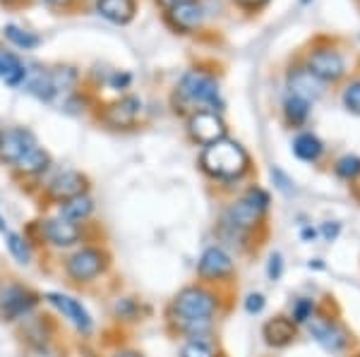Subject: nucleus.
Masks as SVG:
<instances>
[{
  "instance_id": "f257e3e1",
  "label": "nucleus",
  "mask_w": 360,
  "mask_h": 357,
  "mask_svg": "<svg viewBox=\"0 0 360 357\" xmlns=\"http://www.w3.org/2000/svg\"><path fill=\"white\" fill-rule=\"evenodd\" d=\"M226 300H229V290H219L200 281L183 285L164 309L166 329L193 319H219L226 312Z\"/></svg>"
},
{
  "instance_id": "f03ea898",
  "label": "nucleus",
  "mask_w": 360,
  "mask_h": 357,
  "mask_svg": "<svg viewBox=\"0 0 360 357\" xmlns=\"http://www.w3.org/2000/svg\"><path fill=\"white\" fill-rule=\"evenodd\" d=\"M200 170L219 185H238L252 173V159L240 142L224 137L209 147H202Z\"/></svg>"
},
{
  "instance_id": "7ed1b4c3",
  "label": "nucleus",
  "mask_w": 360,
  "mask_h": 357,
  "mask_svg": "<svg viewBox=\"0 0 360 357\" xmlns=\"http://www.w3.org/2000/svg\"><path fill=\"white\" fill-rule=\"evenodd\" d=\"M113 269V255L103 243H82L63 255L60 271L68 283L77 288H91L101 283Z\"/></svg>"
},
{
  "instance_id": "20e7f679",
  "label": "nucleus",
  "mask_w": 360,
  "mask_h": 357,
  "mask_svg": "<svg viewBox=\"0 0 360 357\" xmlns=\"http://www.w3.org/2000/svg\"><path fill=\"white\" fill-rule=\"evenodd\" d=\"M269 209H271V194L259 185H250L224 206L221 214H219V221L229 223V226H233L238 230H245L250 235L264 238Z\"/></svg>"
},
{
  "instance_id": "39448f33",
  "label": "nucleus",
  "mask_w": 360,
  "mask_h": 357,
  "mask_svg": "<svg viewBox=\"0 0 360 357\" xmlns=\"http://www.w3.org/2000/svg\"><path fill=\"white\" fill-rule=\"evenodd\" d=\"M86 230H89V226H77V223H70L58 214H51L39 218V221H32V226L25 233L37 247H44V250L56 252V255H65L77 245L89 243Z\"/></svg>"
},
{
  "instance_id": "423d86ee",
  "label": "nucleus",
  "mask_w": 360,
  "mask_h": 357,
  "mask_svg": "<svg viewBox=\"0 0 360 357\" xmlns=\"http://www.w3.org/2000/svg\"><path fill=\"white\" fill-rule=\"evenodd\" d=\"M173 99L180 103V108H190V113L197 108H209V111H224L221 89H219L217 77L202 72V70H188L176 84Z\"/></svg>"
},
{
  "instance_id": "0eeeda50",
  "label": "nucleus",
  "mask_w": 360,
  "mask_h": 357,
  "mask_svg": "<svg viewBox=\"0 0 360 357\" xmlns=\"http://www.w3.org/2000/svg\"><path fill=\"white\" fill-rule=\"evenodd\" d=\"M195 276L200 283L231 292V288H233L238 278V262L226 247L212 243L202 250L200 259H197Z\"/></svg>"
},
{
  "instance_id": "6e6552de",
  "label": "nucleus",
  "mask_w": 360,
  "mask_h": 357,
  "mask_svg": "<svg viewBox=\"0 0 360 357\" xmlns=\"http://www.w3.org/2000/svg\"><path fill=\"white\" fill-rule=\"evenodd\" d=\"M41 292L17 278L0 281V321L5 324H20L27 316L39 312L41 307Z\"/></svg>"
},
{
  "instance_id": "1a4fd4ad",
  "label": "nucleus",
  "mask_w": 360,
  "mask_h": 357,
  "mask_svg": "<svg viewBox=\"0 0 360 357\" xmlns=\"http://www.w3.org/2000/svg\"><path fill=\"white\" fill-rule=\"evenodd\" d=\"M303 329L319 348L327 350V353H332V355L346 353V350H351L353 343H356L353 331L339 319V314H329L324 307H319V312L307 321Z\"/></svg>"
},
{
  "instance_id": "9d476101",
  "label": "nucleus",
  "mask_w": 360,
  "mask_h": 357,
  "mask_svg": "<svg viewBox=\"0 0 360 357\" xmlns=\"http://www.w3.org/2000/svg\"><path fill=\"white\" fill-rule=\"evenodd\" d=\"M41 300L49 304L58 316H63L82 338L94 336L96 321L82 300H77L75 295H68V292H63V290H46L41 292Z\"/></svg>"
},
{
  "instance_id": "9b49d317",
  "label": "nucleus",
  "mask_w": 360,
  "mask_h": 357,
  "mask_svg": "<svg viewBox=\"0 0 360 357\" xmlns=\"http://www.w3.org/2000/svg\"><path fill=\"white\" fill-rule=\"evenodd\" d=\"M89 189H91V180L86 173L75 170V168H63L46 177L41 182L39 194H41V199L49 201L51 206H58V204H63V201L77 197V194L89 192Z\"/></svg>"
},
{
  "instance_id": "f8f14e48",
  "label": "nucleus",
  "mask_w": 360,
  "mask_h": 357,
  "mask_svg": "<svg viewBox=\"0 0 360 357\" xmlns=\"http://www.w3.org/2000/svg\"><path fill=\"white\" fill-rule=\"evenodd\" d=\"M188 137L197 147H209V144L229 137V125H226L224 115L209 108H197V111L188 113V123H185Z\"/></svg>"
},
{
  "instance_id": "ddd939ff",
  "label": "nucleus",
  "mask_w": 360,
  "mask_h": 357,
  "mask_svg": "<svg viewBox=\"0 0 360 357\" xmlns=\"http://www.w3.org/2000/svg\"><path fill=\"white\" fill-rule=\"evenodd\" d=\"M142 111H144V101L139 96L123 94L120 99L106 103L98 111V123L106 125L108 130H132L137 128Z\"/></svg>"
},
{
  "instance_id": "4468645a",
  "label": "nucleus",
  "mask_w": 360,
  "mask_h": 357,
  "mask_svg": "<svg viewBox=\"0 0 360 357\" xmlns=\"http://www.w3.org/2000/svg\"><path fill=\"white\" fill-rule=\"evenodd\" d=\"M37 135L29 128L15 125V128L3 130V137H0V163L8 166V168H15L17 161L25 156L29 149L37 147Z\"/></svg>"
},
{
  "instance_id": "2eb2a0df",
  "label": "nucleus",
  "mask_w": 360,
  "mask_h": 357,
  "mask_svg": "<svg viewBox=\"0 0 360 357\" xmlns=\"http://www.w3.org/2000/svg\"><path fill=\"white\" fill-rule=\"evenodd\" d=\"M20 329V338L25 343V348L29 345H46V343H56L60 336V326L51 314L34 312L32 316H27L25 321L17 324Z\"/></svg>"
},
{
  "instance_id": "dca6fc26",
  "label": "nucleus",
  "mask_w": 360,
  "mask_h": 357,
  "mask_svg": "<svg viewBox=\"0 0 360 357\" xmlns=\"http://www.w3.org/2000/svg\"><path fill=\"white\" fill-rule=\"evenodd\" d=\"M300 326H295L288 314H274L262 324V341L269 350H286L298 341Z\"/></svg>"
},
{
  "instance_id": "f3484780",
  "label": "nucleus",
  "mask_w": 360,
  "mask_h": 357,
  "mask_svg": "<svg viewBox=\"0 0 360 357\" xmlns=\"http://www.w3.org/2000/svg\"><path fill=\"white\" fill-rule=\"evenodd\" d=\"M307 70L317 74L322 82H339L346 72L344 58L332 48H317L307 55Z\"/></svg>"
},
{
  "instance_id": "a211bd4d",
  "label": "nucleus",
  "mask_w": 360,
  "mask_h": 357,
  "mask_svg": "<svg viewBox=\"0 0 360 357\" xmlns=\"http://www.w3.org/2000/svg\"><path fill=\"white\" fill-rule=\"evenodd\" d=\"M286 84H288V94L300 96V99H305L310 103L322 99L324 91H327V82H322V79H319L317 74H312L305 65L293 67L286 77Z\"/></svg>"
},
{
  "instance_id": "6ab92c4d",
  "label": "nucleus",
  "mask_w": 360,
  "mask_h": 357,
  "mask_svg": "<svg viewBox=\"0 0 360 357\" xmlns=\"http://www.w3.org/2000/svg\"><path fill=\"white\" fill-rule=\"evenodd\" d=\"M51 168H53V156H51L49 149L37 144V147L29 149L25 156L17 161V166L13 170L20 180H41Z\"/></svg>"
},
{
  "instance_id": "aec40b11",
  "label": "nucleus",
  "mask_w": 360,
  "mask_h": 357,
  "mask_svg": "<svg viewBox=\"0 0 360 357\" xmlns=\"http://www.w3.org/2000/svg\"><path fill=\"white\" fill-rule=\"evenodd\" d=\"M166 17H168V25L176 29V32L190 34V32H197V29L202 27L205 8H202L200 0H183V3L176 5L173 10H168Z\"/></svg>"
},
{
  "instance_id": "412c9836",
  "label": "nucleus",
  "mask_w": 360,
  "mask_h": 357,
  "mask_svg": "<svg viewBox=\"0 0 360 357\" xmlns=\"http://www.w3.org/2000/svg\"><path fill=\"white\" fill-rule=\"evenodd\" d=\"M22 91H27L29 96H34L41 103H53L56 89H53V79H51V67L44 65H27V77L22 84Z\"/></svg>"
},
{
  "instance_id": "4be33fe9",
  "label": "nucleus",
  "mask_w": 360,
  "mask_h": 357,
  "mask_svg": "<svg viewBox=\"0 0 360 357\" xmlns=\"http://www.w3.org/2000/svg\"><path fill=\"white\" fill-rule=\"evenodd\" d=\"M56 214L65 218L70 223H77V226H89L91 218L96 214V199L91 197V192L77 194V197L63 201L56 206Z\"/></svg>"
},
{
  "instance_id": "5701e85b",
  "label": "nucleus",
  "mask_w": 360,
  "mask_h": 357,
  "mask_svg": "<svg viewBox=\"0 0 360 357\" xmlns=\"http://www.w3.org/2000/svg\"><path fill=\"white\" fill-rule=\"evenodd\" d=\"M111 314L118 324H139L152 314V307L135 295H118L111 304Z\"/></svg>"
},
{
  "instance_id": "b1692460",
  "label": "nucleus",
  "mask_w": 360,
  "mask_h": 357,
  "mask_svg": "<svg viewBox=\"0 0 360 357\" xmlns=\"http://www.w3.org/2000/svg\"><path fill=\"white\" fill-rule=\"evenodd\" d=\"M3 238H5V250H8V255L13 257V262L25 269L32 267L34 259H37V245L27 238V233L10 228Z\"/></svg>"
},
{
  "instance_id": "393cba45",
  "label": "nucleus",
  "mask_w": 360,
  "mask_h": 357,
  "mask_svg": "<svg viewBox=\"0 0 360 357\" xmlns=\"http://www.w3.org/2000/svg\"><path fill=\"white\" fill-rule=\"evenodd\" d=\"M96 13L111 25H130L137 15V0H96Z\"/></svg>"
},
{
  "instance_id": "a878e982",
  "label": "nucleus",
  "mask_w": 360,
  "mask_h": 357,
  "mask_svg": "<svg viewBox=\"0 0 360 357\" xmlns=\"http://www.w3.org/2000/svg\"><path fill=\"white\" fill-rule=\"evenodd\" d=\"M27 77V62L13 50L0 48V79L10 86V89H22Z\"/></svg>"
},
{
  "instance_id": "bb28decb",
  "label": "nucleus",
  "mask_w": 360,
  "mask_h": 357,
  "mask_svg": "<svg viewBox=\"0 0 360 357\" xmlns=\"http://www.w3.org/2000/svg\"><path fill=\"white\" fill-rule=\"evenodd\" d=\"M291 151H293V156L298 161H303V163H317V161L324 156V144L315 132H298V135L293 137Z\"/></svg>"
},
{
  "instance_id": "cd10ccee",
  "label": "nucleus",
  "mask_w": 360,
  "mask_h": 357,
  "mask_svg": "<svg viewBox=\"0 0 360 357\" xmlns=\"http://www.w3.org/2000/svg\"><path fill=\"white\" fill-rule=\"evenodd\" d=\"M310 101L300 99V96H293L288 94L286 99H283V106H281V113H283V120H286L288 128H303L307 123V118H310Z\"/></svg>"
},
{
  "instance_id": "c85d7f7f",
  "label": "nucleus",
  "mask_w": 360,
  "mask_h": 357,
  "mask_svg": "<svg viewBox=\"0 0 360 357\" xmlns=\"http://www.w3.org/2000/svg\"><path fill=\"white\" fill-rule=\"evenodd\" d=\"M51 79H53V89L58 99H65V96L75 94L79 84V72L72 65H60V67H51Z\"/></svg>"
},
{
  "instance_id": "c756f323",
  "label": "nucleus",
  "mask_w": 360,
  "mask_h": 357,
  "mask_svg": "<svg viewBox=\"0 0 360 357\" xmlns=\"http://www.w3.org/2000/svg\"><path fill=\"white\" fill-rule=\"evenodd\" d=\"M317 312H319V302L315 300V297L300 295V297H295V300L291 302V307H288V319H291L295 326H300V329H303V326Z\"/></svg>"
},
{
  "instance_id": "7c9ffc66",
  "label": "nucleus",
  "mask_w": 360,
  "mask_h": 357,
  "mask_svg": "<svg viewBox=\"0 0 360 357\" xmlns=\"http://www.w3.org/2000/svg\"><path fill=\"white\" fill-rule=\"evenodd\" d=\"M3 36L20 50H34V48H39V46H41V36H39V34L29 32V29H22L17 25H5L3 27Z\"/></svg>"
},
{
  "instance_id": "2f4dec72",
  "label": "nucleus",
  "mask_w": 360,
  "mask_h": 357,
  "mask_svg": "<svg viewBox=\"0 0 360 357\" xmlns=\"http://www.w3.org/2000/svg\"><path fill=\"white\" fill-rule=\"evenodd\" d=\"M178 357H226L219 341H183Z\"/></svg>"
},
{
  "instance_id": "473e14b6",
  "label": "nucleus",
  "mask_w": 360,
  "mask_h": 357,
  "mask_svg": "<svg viewBox=\"0 0 360 357\" xmlns=\"http://www.w3.org/2000/svg\"><path fill=\"white\" fill-rule=\"evenodd\" d=\"M334 175L344 182H356L360 177V156L356 154H346L334 163Z\"/></svg>"
},
{
  "instance_id": "72a5a7b5",
  "label": "nucleus",
  "mask_w": 360,
  "mask_h": 357,
  "mask_svg": "<svg viewBox=\"0 0 360 357\" xmlns=\"http://www.w3.org/2000/svg\"><path fill=\"white\" fill-rule=\"evenodd\" d=\"M25 357H68V353L60 341H56L46 345H29V348H25Z\"/></svg>"
},
{
  "instance_id": "f704fd0d",
  "label": "nucleus",
  "mask_w": 360,
  "mask_h": 357,
  "mask_svg": "<svg viewBox=\"0 0 360 357\" xmlns=\"http://www.w3.org/2000/svg\"><path fill=\"white\" fill-rule=\"evenodd\" d=\"M283 271H286V259H283L281 252H271L269 259H266V278L271 283H278L283 278Z\"/></svg>"
},
{
  "instance_id": "c9c22d12",
  "label": "nucleus",
  "mask_w": 360,
  "mask_h": 357,
  "mask_svg": "<svg viewBox=\"0 0 360 357\" xmlns=\"http://www.w3.org/2000/svg\"><path fill=\"white\" fill-rule=\"evenodd\" d=\"M341 101H344V108L348 113L360 115V79H356V82H351L346 86Z\"/></svg>"
},
{
  "instance_id": "e433bc0d",
  "label": "nucleus",
  "mask_w": 360,
  "mask_h": 357,
  "mask_svg": "<svg viewBox=\"0 0 360 357\" xmlns=\"http://www.w3.org/2000/svg\"><path fill=\"white\" fill-rule=\"evenodd\" d=\"M130 84H132V74L127 70H111L106 77V86L113 91H118V94H123V91L130 89Z\"/></svg>"
},
{
  "instance_id": "4c0bfd02",
  "label": "nucleus",
  "mask_w": 360,
  "mask_h": 357,
  "mask_svg": "<svg viewBox=\"0 0 360 357\" xmlns=\"http://www.w3.org/2000/svg\"><path fill=\"white\" fill-rule=\"evenodd\" d=\"M243 309L250 316H259L266 309V295L264 292H248L245 300H243Z\"/></svg>"
},
{
  "instance_id": "58836bf2",
  "label": "nucleus",
  "mask_w": 360,
  "mask_h": 357,
  "mask_svg": "<svg viewBox=\"0 0 360 357\" xmlns=\"http://www.w3.org/2000/svg\"><path fill=\"white\" fill-rule=\"evenodd\" d=\"M271 182H274V187L278 189V192H283V194H293L295 192V182H293V177L288 175L286 170H281V168H271Z\"/></svg>"
},
{
  "instance_id": "ea45409f",
  "label": "nucleus",
  "mask_w": 360,
  "mask_h": 357,
  "mask_svg": "<svg viewBox=\"0 0 360 357\" xmlns=\"http://www.w3.org/2000/svg\"><path fill=\"white\" fill-rule=\"evenodd\" d=\"M341 223L339 221H324V223H319V228H317V233H319V238L324 240V243H336L339 240V235H341Z\"/></svg>"
},
{
  "instance_id": "a19ab883",
  "label": "nucleus",
  "mask_w": 360,
  "mask_h": 357,
  "mask_svg": "<svg viewBox=\"0 0 360 357\" xmlns=\"http://www.w3.org/2000/svg\"><path fill=\"white\" fill-rule=\"evenodd\" d=\"M103 357H147V355L137 348H130V345H118V348H113L111 353H106Z\"/></svg>"
},
{
  "instance_id": "79ce46f5",
  "label": "nucleus",
  "mask_w": 360,
  "mask_h": 357,
  "mask_svg": "<svg viewBox=\"0 0 360 357\" xmlns=\"http://www.w3.org/2000/svg\"><path fill=\"white\" fill-rule=\"evenodd\" d=\"M317 238H319V233L315 226H310V223H303V226H300V240H303V243H315Z\"/></svg>"
},
{
  "instance_id": "37998d69",
  "label": "nucleus",
  "mask_w": 360,
  "mask_h": 357,
  "mask_svg": "<svg viewBox=\"0 0 360 357\" xmlns=\"http://www.w3.org/2000/svg\"><path fill=\"white\" fill-rule=\"evenodd\" d=\"M238 5H240L243 10H259V8H264L269 0H236Z\"/></svg>"
},
{
  "instance_id": "c03bdc74",
  "label": "nucleus",
  "mask_w": 360,
  "mask_h": 357,
  "mask_svg": "<svg viewBox=\"0 0 360 357\" xmlns=\"http://www.w3.org/2000/svg\"><path fill=\"white\" fill-rule=\"evenodd\" d=\"M156 3H159L161 8H164L166 13H168V10H173V8H176V5L183 3V0H156Z\"/></svg>"
},
{
  "instance_id": "a18cd8bd",
  "label": "nucleus",
  "mask_w": 360,
  "mask_h": 357,
  "mask_svg": "<svg viewBox=\"0 0 360 357\" xmlns=\"http://www.w3.org/2000/svg\"><path fill=\"white\" fill-rule=\"evenodd\" d=\"M46 5H51V8H68L72 0H44Z\"/></svg>"
},
{
  "instance_id": "49530a36",
  "label": "nucleus",
  "mask_w": 360,
  "mask_h": 357,
  "mask_svg": "<svg viewBox=\"0 0 360 357\" xmlns=\"http://www.w3.org/2000/svg\"><path fill=\"white\" fill-rule=\"evenodd\" d=\"M307 269H317V271H324V262L322 259H310V262H307Z\"/></svg>"
},
{
  "instance_id": "de8ad7c7",
  "label": "nucleus",
  "mask_w": 360,
  "mask_h": 357,
  "mask_svg": "<svg viewBox=\"0 0 360 357\" xmlns=\"http://www.w3.org/2000/svg\"><path fill=\"white\" fill-rule=\"evenodd\" d=\"M8 230H10V226H8V218H5L3 216V211H0V233H8Z\"/></svg>"
},
{
  "instance_id": "09e8293b",
  "label": "nucleus",
  "mask_w": 360,
  "mask_h": 357,
  "mask_svg": "<svg viewBox=\"0 0 360 357\" xmlns=\"http://www.w3.org/2000/svg\"><path fill=\"white\" fill-rule=\"evenodd\" d=\"M351 357H360V350H358V353H353Z\"/></svg>"
},
{
  "instance_id": "8fccbe9b",
  "label": "nucleus",
  "mask_w": 360,
  "mask_h": 357,
  "mask_svg": "<svg viewBox=\"0 0 360 357\" xmlns=\"http://www.w3.org/2000/svg\"><path fill=\"white\" fill-rule=\"evenodd\" d=\"M3 130H5V128H3V125H0V137H3Z\"/></svg>"
},
{
  "instance_id": "3c124183",
  "label": "nucleus",
  "mask_w": 360,
  "mask_h": 357,
  "mask_svg": "<svg viewBox=\"0 0 360 357\" xmlns=\"http://www.w3.org/2000/svg\"><path fill=\"white\" fill-rule=\"evenodd\" d=\"M300 3H303V5H307V3H310V0H300Z\"/></svg>"
},
{
  "instance_id": "603ef678",
  "label": "nucleus",
  "mask_w": 360,
  "mask_h": 357,
  "mask_svg": "<svg viewBox=\"0 0 360 357\" xmlns=\"http://www.w3.org/2000/svg\"><path fill=\"white\" fill-rule=\"evenodd\" d=\"M5 3H15V0H5Z\"/></svg>"
},
{
  "instance_id": "864d4df0",
  "label": "nucleus",
  "mask_w": 360,
  "mask_h": 357,
  "mask_svg": "<svg viewBox=\"0 0 360 357\" xmlns=\"http://www.w3.org/2000/svg\"><path fill=\"white\" fill-rule=\"evenodd\" d=\"M358 199H360V189H358Z\"/></svg>"
}]
</instances>
